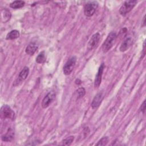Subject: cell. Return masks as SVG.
I'll return each instance as SVG.
<instances>
[{
	"mask_svg": "<svg viewBox=\"0 0 146 146\" xmlns=\"http://www.w3.org/2000/svg\"><path fill=\"white\" fill-rule=\"evenodd\" d=\"M76 61V58L75 56L71 57L67 61V62L66 63V64L63 67V73L65 75H67L70 74L72 72L75 66Z\"/></svg>",
	"mask_w": 146,
	"mask_h": 146,
	"instance_id": "277c9868",
	"label": "cell"
},
{
	"mask_svg": "<svg viewBox=\"0 0 146 146\" xmlns=\"http://www.w3.org/2000/svg\"><path fill=\"white\" fill-rule=\"evenodd\" d=\"M100 36L98 33L94 34L91 36L87 44V48L88 50H92L97 46L100 40Z\"/></svg>",
	"mask_w": 146,
	"mask_h": 146,
	"instance_id": "52a82bcc",
	"label": "cell"
},
{
	"mask_svg": "<svg viewBox=\"0 0 146 146\" xmlns=\"http://www.w3.org/2000/svg\"><path fill=\"white\" fill-rule=\"evenodd\" d=\"M78 98H82L86 94V90L83 87H80L77 90Z\"/></svg>",
	"mask_w": 146,
	"mask_h": 146,
	"instance_id": "ffe728a7",
	"label": "cell"
},
{
	"mask_svg": "<svg viewBox=\"0 0 146 146\" xmlns=\"http://www.w3.org/2000/svg\"><path fill=\"white\" fill-rule=\"evenodd\" d=\"M137 3V1L135 0H130L125 1L119 9V13L121 15H125L134 7Z\"/></svg>",
	"mask_w": 146,
	"mask_h": 146,
	"instance_id": "7a4b0ae2",
	"label": "cell"
},
{
	"mask_svg": "<svg viewBox=\"0 0 146 146\" xmlns=\"http://www.w3.org/2000/svg\"><path fill=\"white\" fill-rule=\"evenodd\" d=\"M55 98V92L53 91L49 92L43 99L41 106L42 108H47L50 104L53 102Z\"/></svg>",
	"mask_w": 146,
	"mask_h": 146,
	"instance_id": "5b68a950",
	"label": "cell"
},
{
	"mask_svg": "<svg viewBox=\"0 0 146 146\" xmlns=\"http://www.w3.org/2000/svg\"><path fill=\"white\" fill-rule=\"evenodd\" d=\"M103 98V95L102 92H99L95 95V96L92 102L91 103V107L93 109L97 108L99 106V105L102 102Z\"/></svg>",
	"mask_w": 146,
	"mask_h": 146,
	"instance_id": "9c48e42d",
	"label": "cell"
},
{
	"mask_svg": "<svg viewBox=\"0 0 146 146\" xmlns=\"http://www.w3.org/2000/svg\"><path fill=\"white\" fill-rule=\"evenodd\" d=\"M29 67H27L26 66L24 67V68L22 69V70L20 72V73L19 74V76H18L19 79L21 80H23L26 79L29 75Z\"/></svg>",
	"mask_w": 146,
	"mask_h": 146,
	"instance_id": "9a60e30c",
	"label": "cell"
},
{
	"mask_svg": "<svg viewBox=\"0 0 146 146\" xmlns=\"http://www.w3.org/2000/svg\"><path fill=\"white\" fill-rule=\"evenodd\" d=\"M140 110L141 112H143V113H145V101L144 100L143 103H142L141 107H140Z\"/></svg>",
	"mask_w": 146,
	"mask_h": 146,
	"instance_id": "44dd1931",
	"label": "cell"
},
{
	"mask_svg": "<svg viewBox=\"0 0 146 146\" xmlns=\"http://www.w3.org/2000/svg\"><path fill=\"white\" fill-rule=\"evenodd\" d=\"M116 34L113 31L111 32L108 35L106 39L102 45V50L103 52L106 53L108 52L112 47L116 41Z\"/></svg>",
	"mask_w": 146,
	"mask_h": 146,
	"instance_id": "6da1fadb",
	"label": "cell"
},
{
	"mask_svg": "<svg viewBox=\"0 0 146 146\" xmlns=\"http://www.w3.org/2000/svg\"><path fill=\"white\" fill-rule=\"evenodd\" d=\"M11 14L10 11L7 9H3L1 10V20L3 23H6L10 20Z\"/></svg>",
	"mask_w": 146,
	"mask_h": 146,
	"instance_id": "8fae6325",
	"label": "cell"
},
{
	"mask_svg": "<svg viewBox=\"0 0 146 146\" xmlns=\"http://www.w3.org/2000/svg\"><path fill=\"white\" fill-rule=\"evenodd\" d=\"M74 136H68L62 141V144L64 145H70L74 141Z\"/></svg>",
	"mask_w": 146,
	"mask_h": 146,
	"instance_id": "ac0fdd59",
	"label": "cell"
},
{
	"mask_svg": "<svg viewBox=\"0 0 146 146\" xmlns=\"http://www.w3.org/2000/svg\"><path fill=\"white\" fill-rule=\"evenodd\" d=\"M1 115L5 119H11L14 117V112L7 105H4L1 108Z\"/></svg>",
	"mask_w": 146,
	"mask_h": 146,
	"instance_id": "8992f818",
	"label": "cell"
},
{
	"mask_svg": "<svg viewBox=\"0 0 146 146\" xmlns=\"http://www.w3.org/2000/svg\"><path fill=\"white\" fill-rule=\"evenodd\" d=\"M108 141V137H104L99 140L98 143L96 144V145H105L107 144Z\"/></svg>",
	"mask_w": 146,
	"mask_h": 146,
	"instance_id": "d6986e66",
	"label": "cell"
},
{
	"mask_svg": "<svg viewBox=\"0 0 146 146\" xmlns=\"http://www.w3.org/2000/svg\"><path fill=\"white\" fill-rule=\"evenodd\" d=\"M104 68V64L103 63H102L99 68V70L98 71V72H97L96 77H95V82H94L95 88H98L101 83Z\"/></svg>",
	"mask_w": 146,
	"mask_h": 146,
	"instance_id": "ba28073f",
	"label": "cell"
},
{
	"mask_svg": "<svg viewBox=\"0 0 146 146\" xmlns=\"http://www.w3.org/2000/svg\"><path fill=\"white\" fill-rule=\"evenodd\" d=\"M145 16H144V18H143V26H145Z\"/></svg>",
	"mask_w": 146,
	"mask_h": 146,
	"instance_id": "7402d4cb",
	"label": "cell"
},
{
	"mask_svg": "<svg viewBox=\"0 0 146 146\" xmlns=\"http://www.w3.org/2000/svg\"><path fill=\"white\" fill-rule=\"evenodd\" d=\"M25 5V2L22 1H15L10 3V6L13 9H19Z\"/></svg>",
	"mask_w": 146,
	"mask_h": 146,
	"instance_id": "2e32d148",
	"label": "cell"
},
{
	"mask_svg": "<svg viewBox=\"0 0 146 146\" xmlns=\"http://www.w3.org/2000/svg\"><path fill=\"white\" fill-rule=\"evenodd\" d=\"M133 44V39L132 38H128L123 41L120 47V51L121 52H124L127 51Z\"/></svg>",
	"mask_w": 146,
	"mask_h": 146,
	"instance_id": "30bf717a",
	"label": "cell"
},
{
	"mask_svg": "<svg viewBox=\"0 0 146 146\" xmlns=\"http://www.w3.org/2000/svg\"><path fill=\"white\" fill-rule=\"evenodd\" d=\"M98 3L96 2H89L86 3L84 7V13L87 17H91L95 13L97 7Z\"/></svg>",
	"mask_w": 146,
	"mask_h": 146,
	"instance_id": "3957f363",
	"label": "cell"
},
{
	"mask_svg": "<svg viewBox=\"0 0 146 146\" xmlns=\"http://www.w3.org/2000/svg\"><path fill=\"white\" fill-rule=\"evenodd\" d=\"M46 60L45 54L44 51H42L39 54V55L36 58V62L38 63H42L44 62Z\"/></svg>",
	"mask_w": 146,
	"mask_h": 146,
	"instance_id": "e0dca14e",
	"label": "cell"
},
{
	"mask_svg": "<svg viewBox=\"0 0 146 146\" xmlns=\"http://www.w3.org/2000/svg\"><path fill=\"white\" fill-rule=\"evenodd\" d=\"M14 137V131L11 129H9L7 132L2 136L1 139H2V140L3 141L9 142L11 141L13 139Z\"/></svg>",
	"mask_w": 146,
	"mask_h": 146,
	"instance_id": "4fadbf2b",
	"label": "cell"
},
{
	"mask_svg": "<svg viewBox=\"0 0 146 146\" xmlns=\"http://www.w3.org/2000/svg\"><path fill=\"white\" fill-rule=\"evenodd\" d=\"M19 36V32L17 30H14L9 32L6 35V39L12 40L18 38Z\"/></svg>",
	"mask_w": 146,
	"mask_h": 146,
	"instance_id": "5bb4252c",
	"label": "cell"
},
{
	"mask_svg": "<svg viewBox=\"0 0 146 146\" xmlns=\"http://www.w3.org/2000/svg\"><path fill=\"white\" fill-rule=\"evenodd\" d=\"M38 46L35 43L31 42L26 47L25 52L27 54L29 55H33L36 51V50H38Z\"/></svg>",
	"mask_w": 146,
	"mask_h": 146,
	"instance_id": "7c38bea8",
	"label": "cell"
}]
</instances>
